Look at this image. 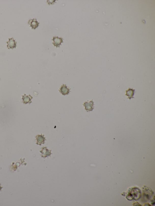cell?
Returning <instances> with one entry per match:
<instances>
[{
	"label": "cell",
	"mask_w": 155,
	"mask_h": 206,
	"mask_svg": "<svg viewBox=\"0 0 155 206\" xmlns=\"http://www.w3.org/2000/svg\"><path fill=\"white\" fill-rule=\"evenodd\" d=\"M85 109L87 112L92 111L94 108V103L92 100L91 101L84 102L83 104Z\"/></svg>",
	"instance_id": "1"
},
{
	"label": "cell",
	"mask_w": 155,
	"mask_h": 206,
	"mask_svg": "<svg viewBox=\"0 0 155 206\" xmlns=\"http://www.w3.org/2000/svg\"><path fill=\"white\" fill-rule=\"evenodd\" d=\"M63 39L62 38H59L58 36H54L52 39L53 41V42L52 44L54 45V46L58 47H60V45H61L62 43H63Z\"/></svg>",
	"instance_id": "2"
},
{
	"label": "cell",
	"mask_w": 155,
	"mask_h": 206,
	"mask_svg": "<svg viewBox=\"0 0 155 206\" xmlns=\"http://www.w3.org/2000/svg\"><path fill=\"white\" fill-rule=\"evenodd\" d=\"M9 41L8 42H6L7 44V47L8 49H13L14 48H16L17 47V42L15 41V40H14L13 38H9Z\"/></svg>",
	"instance_id": "3"
},
{
	"label": "cell",
	"mask_w": 155,
	"mask_h": 206,
	"mask_svg": "<svg viewBox=\"0 0 155 206\" xmlns=\"http://www.w3.org/2000/svg\"><path fill=\"white\" fill-rule=\"evenodd\" d=\"M70 89L67 87L66 85L63 84L60 89V92L63 95L68 94L70 92Z\"/></svg>",
	"instance_id": "4"
},
{
	"label": "cell",
	"mask_w": 155,
	"mask_h": 206,
	"mask_svg": "<svg viewBox=\"0 0 155 206\" xmlns=\"http://www.w3.org/2000/svg\"><path fill=\"white\" fill-rule=\"evenodd\" d=\"M28 24L32 29H35L39 26V23L37 21L36 19H33V20L30 19L29 20Z\"/></svg>",
	"instance_id": "5"
},
{
	"label": "cell",
	"mask_w": 155,
	"mask_h": 206,
	"mask_svg": "<svg viewBox=\"0 0 155 206\" xmlns=\"http://www.w3.org/2000/svg\"><path fill=\"white\" fill-rule=\"evenodd\" d=\"M22 99L23 100V103L24 104L29 103L30 104L32 103L31 100L33 99V97H31L30 94L26 95L25 94H24L23 96H22Z\"/></svg>",
	"instance_id": "6"
},
{
	"label": "cell",
	"mask_w": 155,
	"mask_h": 206,
	"mask_svg": "<svg viewBox=\"0 0 155 206\" xmlns=\"http://www.w3.org/2000/svg\"><path fill=\"white\" fill-rule=\"evenodd\" d=\"M135 89L129 88L126 91L125 95L128 97V99L130 100L132 98H134L133 96L135 93Z\"/></svg>",
	"instance_id": "7"
},
{
	"label": "cell",
	"mask_w": 155,
	"mask_h": 206,
	"mask_svg": "<svg viewBox=\"0 0 155 206\" xmlns=\"http://www.w3.org/2000/svg\"><path fill=\"white\" fill-rule=\"evenodd\" d=\"M41 153V156L44 157H47V156H50L52 153H51V150H49L47 149V148L44 147L42 148V149L40 151Z\"/></svg>",
	"instance_id": "8"
},
{
	"label": "cell",
	"mask_w": 155,
	"mask_h": 206,
	"mask_svg": "<svg viewBox=\"0 0 155 206\" xmlns=\"http://www.w3.org/2000/svg\"><path fill=\"white\" fill-rule=\"evenodd\" d=\"M37 140V144L39 145L44 143L45 141L46 140L44 135L41 134V135H38L36 137Z\"/></svg>",
	"instance_id": "9"
},
{
	"label": "cell",
	"mask_w": 155,
	"mask_h": 206,
	"mask_svg": "<svg viewBox=\"0 0 155 206\" xmlns=\"http://www.w3.org/2000/svg\"><path fill=\"white\" fill-rule=\"evenodd\" d=\"M55 1H47L48 4L49 5H50V4H53Z\"/></svg>",
	"instance_id": "10"
}]
</instances>
